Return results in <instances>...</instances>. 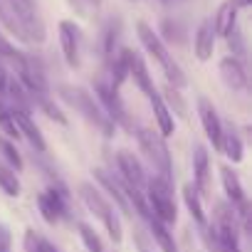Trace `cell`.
I'll use <instances>...</instances> for the list:
<instances>
[{"label": "cell", "instance_id": "obj_21", "mask_svg": "<svg viewBox=\"0 0 252 252\" xmlns=\"http://www.w3.org/2000/svg\"><path fill=\"white\" fill-rule=\"evenodd\" d=\"M220 151L232 161V163H240L242 161V141H240V136L230 129V131H222V136H220Z\"/></svg>", "mask_w": 252, "mask_h": 252}, {"label": "cell", "instance_id": "obj_17", "mask_svg": "<svg viewBox=\"0 0 252 252\" xmlns=\"http://www.w3.org/2000/svg\"><path fill=\"white\" fill-rule=\"evenodd\" d=\"M235 25H237V8L227 0V3H222V5H220V10H218V15H215L213 30H215V35L227 37V35L235 30Z\"/></svg>", "mask_w": 252, "mask_h": 252}, {"label": "cell", "instance_id": "obj_36", "mask_svg": "<svg viewBox=\"0 0 252 252\" xmlns=\"http://www.w3.org/2000/svg\"><path fill=\"white\" fill-rule=\"evenodd\" d=\"M89 3H92L94 8H99V5H101V0H89Z\"/></svg>", "mask_w": 252, "mask_h": 252}, {"label": "cell", "instance_id": "obj_14", "mask_svg": "<svg viewBox=\"0 0 252 252\" xmlns=\"http://www.w3.org/2000/svg\"><path fill=\"white\" fill-rule=\"evenodd\" d=\"M116 163H119V171L124 173V181L131 183V186H141L144 183V168L139 163V158L129 151H119L116 154Z\"/></svg>", "mask_w": 252, "mask_h": 252}, {"label": "cell", "instance_id": "obj_24", "mask_svg": "<svg viewBox=\"0 0 252 252\" xmlns=\"http://www.w3.org/2000/svg\"><path fill=\"white\" fill-rule=\"evenodd\" d=\"M94 173H96V178H99V181H101V183L106 186V190H109V193L114 195V200H116V205H119V208H121L124 213H129V210H131V208H129V200H126V195L121 193V188H119V183H116V181H114L111 176H106L104 171H94Z\"/></svg>", "mask_w": 252, "mask_h": 252}, {"label": "cell", "instance_id": "obj_20", "mask_svg": "<svg viewBox=\"0 0 252 252\" xmlns=\"http://www.w3.org/2000/svg\"><path fill=\"white\" fill-rule=\"evenodd\" d=\"M146 222H149V227H151V235L156 237V242H158L161 252H178V247H176V240H173V235L168 232L166 222H161V220H158V218H154V215H151Z\"/></svg>", "mask_w": 252, "mask_h": 252}, {"label": "cell", "instance_id": "obj_13", "mask_svg": "<svg viewBox=\"0 0 252 252\" xmlns=\"http://www.w3.org/2000/svg\"><path fill=\"white\" fill-rule=\"evenodd\" d=\"M220 77L230 89H245L247 87V74H245V67L240 64L237 57L220 60Z\"/></svg>", "mask_w": 252, "mask_h": 252}, {"label": "cell", "instance_id": "obj_1", "mask_svg": "<svg viewBox=\"0 0 252 252\" xmlns=\"http://www.w3.org/2000/svg\"><path fill=\"white\" fill-rule=\"evenodd\" d=\"M136 32H139V40H141V45L146 47V52L161 64V69H163V74H166V79H168V84L173 87V89H181V87H186L188 84V79H186V74H183V69L178 67V62L168 55V50H166V45L161 42V37L154 32V28L149 25V23H136Z\"/></svg>", "mask_w": 252, "mask_h": 252}, {"label": "cell", "instance_id": "obj_9", "mask_svg": "<svg viewBox=\"0 0 252 252\" xmlns=\"http://www.w3.org/2000/svg\"><path fill=\"white\" fill-rule=\"evenodd\" d=\"M10 116H13L15 126H18V134H23L37 151H45V149H47V146H45V139H42V134H40V129H37V124L32 121V116H30L23 106H13V109H10Z\"/></svg>", "mask_w": 252, "mask_h": 252}, {"label": "cell", "instance_id": "obj_19", "mask_svg": "<svg viewBox=\"0 0 252 252\" xmlns=\"http://www.w3.org/2000/svg\"><path fill=\"white\" fill-rule=\"evenodd\" d=\"M151 106H154V114H156V121H158L161 136H171V134L176 131V124H173V116H171L168 106L163 104L161 94H154V96H151Z\"/></svg>", "mask_w": 252, "mask_h": 252}, {"label": "cell", "instance_id": "obj_7", "mask_svg": "<svg viewBox=\"0 0 252 252\" xmlns=\"http://www.w3.org/2000/svg\"><path fill=\"white\" fill-rule=\"evenodd\" d=\"M94 92H96L99 101L104 104L106 116H109L111 121H119L121 126H126V129H131V121H129V116H126V106L121 104L116 89H114L111 84H106V82H96V84H94Z\"/></svg>", "mask_w": 252, "mask_h": 252}, {"label": "cell", "instance_id": "obj_33", "mask_svg": "<svg viewBox=\"0 0 252 252\" xmlns=\"http://www.w3.org/2000/svg\"><path fill=\"white\" fill-rule=\"evenodd\" d=\"M32 242H35V232L30 230V232H28V237H25V245H28V252H35V245H32Z\"/></svg>", "mask_w": 252, "mask_h": 252}, {"label": "cell", "instance_id": "obj_37", "mask_svg": "<svg viewBox=\"0 0 252 252\" xmlns=\"http://www.w3.org/2000/svg\"><path fill=\"white\" fill-rule=\"evenodd\" d=\"M141 252H146V250H141Z\"/></svg>", "mask_w": 252, "mask_h": 252}, {"label": "cell", "instance_id": "obj_34", "mask_svg": "<svg viewBox=\"0 0 252 252\" xmlns=\"http://www.w3.org/2000/svg\"><path fill=\"white\" fill-rule=\"evenodd\" d=\"M230 3H232L237 10H242V8H250V5H252V0H230Z\"/></svg>", "mask_w": 252, "mask_h": 252}, {"label": "cell", "instance_id": "obj_8", "mask_svg": "<svg viewBox=\"0 0 252 252\" xmlns=\"http://www.w3.org/2000/svg\"><path fill=\"white\" fill-rule=\"evenodd\" d=\"M198 114H200V121H203L205 136L210 139L213 149H218V151H220L222 124H220V119H218V111H215V106H213V104H210L205 96H200V99H198Z\"/></svg>", "mask_w": 252, "mask_h": 252}, {"label": "cell", "instance_id": "obj_5", "mask_svg": "<svg viewBox=\"0 0 252 252\" xmlns=\"http://www.w3.org/2000/svg\"><path fill=\"white\" fill-rule=\"evenodd\" d=\"M62 96L72 104V106H77L89 121H94L96 126H99V129H104V134L109 136L111 134V129H114V121L106 116V114H101V109L94 104V99L84 92V89H72V87H62Z\"/></svg>", "mask_w": 252, "mask_h": 252}, {"label": "cell", "instance_id": "obj_23", "mask_svg": "<svg viewBox=\"0 0 252 252\" xmlns=\"http://www.w3.org/2000/svg\"><path fill=\"white\" fill-rule=\"evenodd\" d=\"M183 200L190 210V215L195 218L198 225H205V213H203V205H200V198H198V188L193 183H186L183 186Z\"/></svg>", "mask_w": 252, "mask_h": 252}, {"label": "cell", "instance_id": "obj_18", "mask_svg": "<svg viewBox=\"0 0 252 252\" xmlns=\"http://www.w3.org/2000/svg\"><path fill=\"white\" fill-rule=\"evenodd\" d=\"M220 178H222L225 193H227V198L232 200V205H245V203H247V198H245V188H242L240 178L232 173V168L222 166V168H220Z\"/></svg>", "mask_w": 252, "mask_h": 252}, {"label": "cell", "instance_id": "obj_35", "mask_svg": "<svg viewBox=\"0 0 252 252\" xmlns=\"http://www.w3.org/2000/svg\"><path fill=\"white\" fill-rule=\"evenodd\" d=\"M5 84H8V74H5V69L0 67V94L5 92Z\"/></svg>", "mask_w": 252, "mask_h": 252}, {"label": "cell", "instance_id": "obj_12", "mask_svg": "<svg viewBox=\"0 0 252 252\" xmlns=\"http://www.w3.org/2000/svg\"><path fill=\"white\" fill-rule=\"evenodd\" d=\"M193 173H195V188L203 195H210L213 190V178H210V161H208V151L203 146H195V156H193Z\"/></svg>", "mask_w": 252, "mask_h": 252}, {"label": "cell", "instance_id": "obj_30", "mask_svg": "<svg viewBox=\"0 0 252 252\" xmlns=\"http://www.w3.org/2000/svg\"><path fill=\"white\" fill-rule=\"evenodd\" d=\"M42 109H45V111H47V114H50L52 119H57L60 124H67V119H64V114H60V109H57V106H52V104H50L47 99H42Z\"/></svg>", "mask_w": 252, "mask_h": 252}, {"label": "cell", "instance_id": "obj_22", "mask_svg": "<svg viewBox=\"0 0 252 252\" xmlns=\"http://www.w3.org/2000/svg\"><path fill=\"white\" fill-rule=\"evenodd\" d=\"M129 57H131V50H121L116 57H114V64H111V87L119 89L126 77H129Z\"/></svg>", "mask_w": 252, "mask_h": 252}, {"label": "cell", "instance_id": "obj_2", "mask_svg": "<svg viewBox=\"0 0 252 252\" xmlns=\"http://www.w3.org/2000/svg\"><path fill=\"white\" fill-rule=\"evenodd\" d=\"M8 8L13 13V25L30 37L32 42H45V20L35 5V0H8Z\"/></svg>", "mask_w": 252, "mask_h": 252}, {"label": "cell", "instance_id": "obj_10", "mask_svg": "<svg viewBox=\"0 0 252 252\" xmlns=\"http://www.w3.org/2000/svg\"><path fill=\"white\" fill-rule=\"evenodd\" d=\"M60 42L69 67H79V28L72 20L60 23Z\"/></svg>", "mask_w": 252, "mask_h": 252}, {"label": "cell", "instance_id": "obj_16", "mask_svg": "<svg viewBox=\"0 0 252 252\" xmlns=\"http://www.w3.org/2000/svg\"><path fill=\"white\" fill-rule=\"evenodd\" d=\"M37 205H40L42 218H45L50 225H55V222L60 220V215L64 213V203H62V198H60L55 190H50V193H40V195H37Z\"/></svg>", "mask_w": 252, "mask_h": 252}, {"label": "cell", "instance_id": "obj_15", "mask_svg": "<svg viewBox=\"0 0 252 252\" xmlns=\"http://www.w3.org/2000/svg\"><path fill=\"white\" fill-rule=\"evenodd\" d=\"M213 47H215V30H213V20H203L198 32H195V55L200 62L213 57Z\"/></svg>", "mask_w": 252, "mask_h": 252}, {"label": "cell", "instance_id": "obj_27", "mask_svg": "<svg viewBox=\"0 0 252 252\" xmlns=\"http://www.w3.org/2000/svg\"><path fill=\"white\" fill-rule=\"evenodd\" d=\"M0 126H3V131H5L8 136L20 139L18 126H15V121H13V116H10V109H5V106H3V101H0Z\"/></svg>", "mask_w": 252, "mask_h": 252}, {"label": "cell", "instance_id": "obj_3", "mask_svg": "<svg viewBox=\"0 0 252 252\" xmlns=\"http://www.w3.org/2000/svg\"><path fill=\"white\" fill-rule=\"evenodd\" d=\"M79 195H82L84 205L104 222V227L109 230V237H111L114 242H121V220H119V215L114 213V208L104 200V195H101L92 183H82V186H79Z\"/></svg>", "mask_w": 252, "mask_h": 252}, {"label": "cell", "instance_id": "obj_26", "mask_svg": "<svg viewBox=\"0 0 252 252\" xmlns=\"http://www.w3.org/2000/svg\"><path fill=\"white\" fill-rule=\"evenodd\" d=\"M77 227H79V237H82V242L87 245V250H89V252H104V245H101L99 235H96V232H94L89 225L79 222Z\"/></svg>", "mask_w": 252, "mask_h": 252}, {"label": "cell", "instance_id": "obj_11", "mask_svg": "<svg viewBox=\"0 0 252 252\" xmlns=\"http://www.w3.org/2000/svg\"><path fill=\"white\" fill-rule=\"evenodd\" d=\"M129 77H134V82L139 84V89L151 99L154 94H158L156 92V84H154V79H151V74H149V69H146V62H144V57L139 55V52H131V57H129Z\"/></svg>", "mask_w": 252, "mask_h": 252}, {"label": "cell", "instance_id": "obj_6", "mask_svg": "<svg viewBox=\"0 0 252 252\" xmlns=\"http://www.w3.org/2000/svg\"><path fill=\"white\" fill-rule=\"evenodd\" d=\"M139 144L149 154L151 163L158 168L161 178L171 181V154H168V149L163 144V136L151 131V129H139Z\"/></svg>", "mask_w": 252, "mask_h": 252}, {"label": "cell", "instance_id": "obj_4", "mask_svg": "<svg viewBox=\"0 0 252 252\" xmlns=\"http://www.w3.org/2000/svg\"><path fill=\"white\" fill-rule=\"evenodd\" d=\"M149 208L154 213V218H158L161 222H176V203H173V188L171 181L154 176L149 181Z\"/></svg>", "mask_w": 252, "mask_h": 252}, {"label": "cell", "instance_id": "obj_29", "mask_svg": "<svg viewBox=\"0 0 252 252\" xmlns=\"http://www.w3.org/2000/svg\"><path fill=\"white\" fill-rule=\"evenodd\" d=\"M0 57H8V60H18V57H20V52L8 42V37H5L3 32H0Z\"/></svg>", "mask_w": 252, "mask_h": 252}, {"label": "cell", "instance_id": "obj_32", "mask_svg": "<svg viewBox=\"0 0 252 252\" xmlns=\"http://www.w3.org/2000/svg\"><path fill=\"white\" fill-rule=\"evenodd\" d=\"M0 252H10V235L0 230Z\"/></svg>", "mask_w": 252, "mask_h": 252}, {"label": "cell", "instance_id": "obj_28", "mask_svg": "<svg viewBox=\"0 0 252 252\" xmlns=\"http://www.w3.org/2000/svg\"><path fill=\"white\" fill-rule=\"evenodd\" d=\"M0 149L5 151V158L13 163V168H15V171H23V158H20V154L15 151V146H13L10 141H0Z\"/></svg>", "mask_w": 252, "mask_h": 252}, {"label": "cell", "instance_id": "obj_31", "mask_svg": "<svg viewBox=\"0 0 252 252\" xmlns=\"http://www.w3.org/2000/svg\"><path fill=\"white\" fill-rule=\"evenodd\" d=\"M32 245H35V252H57V250H55V245H50L45 237H35V242H32Z\"/></svg>", "mask_w": 252, "mask_h": 252}, {"label": "cell", "instance_id": "obj_25", "mask_svg": "<svg viewBox=\"0 0 252 252\" xmlns=\"http://www.w3.org/2000/svg\"><path fill=\"white\" fill-rule=\"evenodd\" d=\"M0 188H3L10 198H18L20 195V181L13 171H8L5 166H0Z\"/></svg>", "mask_w": 252, "mask_h": 252}]
</instances>
